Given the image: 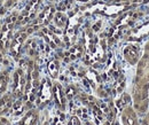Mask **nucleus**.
I'll return each instance as SVG.
<instances>
[{
	"mask_svg": "<svg viewBox=\"0 0 149 125\" xmlns=\"http://www.w3.org/2000/svg\"><path fill=\"white\" fill-rule=\"evenodd\" d=\"M149 41L146 44L143 55L141 56L136 75L134 79V89H133V101L134 109L143 115L149 107Z\"/></svg>",
	"mask_w": 149,
	"mask_h": 125,
	"instance_id": "1",
	"label": "nucleus"
},
{
	"mask_svg": "<svg viewBox=\"0 0 149 125\" xmlns=\"http://www.w3.org/2000/svg\"><path fill=\"white\" fill-rule=\"evenodd\" d=\"M40 86L39 82V70H38L37 64L31 61L28 66V75H26V85L25 91L23 94V101L25 105H31L38 94V89Z\"/></svg>",
	"mask_w": 149,
	"mask_h": 125,
	"instance_id": "2",
	"label": "nucleus"
},
{
	"mask_svg": "<svg viewBox=\"0 0 149 125\" xmlns=\"http://www.w3.org/2000/svg\"><path fill=\"white\" fill-rule=\"evenodd\" d=\"M16 21H17V16L13 15V16L7 18L3 23V25L1 27V30H0V51H1V53H6L7 50L9 48L12 36H13V29H14Z\"/></svg>",
	"mask_w": 149,
	"mask_h": 125,
	"instance_id": "3",
	"label": "nucleus"
},
{
	"mask_svg": "<svg viewBox=\"0 0 149 125\" xmlns=\"http://www.w3.org/2000/svg\"><path fill=\"white\" fill-rule=\"evenodd\" d=\"M25 85H26V75L22 68H19L17 70H15L14 75H13V92H12V94L14 95L15 99L23 98Z\"/></svg>",
	"mask_w": 149,
	"mask_h": 125,
	"instance_id": "4",
	"label": "nucleus"
},
{
	"mask_svg": "<svg viewBox=\"0 0 149 125\" xmlns=\"http://www.w3.org/2000/svg\"><path fill=\"white\" fill-rule=\"evenodd\" d=\"M28 31H19L15 36L13 37L12 41H10V45H9V52L10 55L15 59V60H19V57L21 56L22 53V48L24 46V43L28 38Z\"/></svg>",
	"mask_w": 149,
	"mask_h": 125,
	"instance_id": "5",
	"label": "nucleus"
},
{
	"mask_svg": "<svg viewBox=\"0 0 149 125\" xmlns=\"http://www.w3.org/2000/svg\"><path fill=\"white\" fill-rule=\"evenodd\" d=\"M37 96L38 106H44L51 101V99L53 96V86L47 78L42 79V82L39 86V89H38Z\"/></svg>",
	"mask_w": 149,
	"mask_h": 125,
	"instance_id": "6",
	"label": "nucleus"
},
{
	"mask_svg": "<svg viewBox=\"0 0 149 125\" xmlns=\"http://www.w3.org/2000/svg\"><path fill=\"white\" fill-rule=\"evenodd\" d=\"M40 1H41V0H31V1L28 3V6L25 7V9H24V12L22 13V15H21L19 17H17L16 23H17L19 25H24V24H26L28 22H30V21L33 18L36 12H37L38 7H39V5H40Z\"/></svg>",
	"mask_w": 149,
	"mask_h": 125,
	"instance_id": "7",
	"label": "nucleus"
},
{
	"mask_svg": "<svg viewBox=\"0 0 149 125\" xmlns=\"http://www.w3.org/2000/svg\"><path fill=\"white\" fill-rule=\"evenodd\" d=\"M54 12H55V9H54V7H47V8H45L44 10H42V13L38 16V18L36 20V22L29 28V30H26L28 31V34H30V32H32L33 30H37L39 27H44V25H46V24H48L49 22H51V20L53 18V15H54Z\"/></svg>",
	"mask_w": 149,
	"mask_h": 125,
	"instance_id": "8",
	"label": "nucleus"
},
{
	"mask_svg": "<svg viewBox=\"0 0 149 125\" xmlns=\"http://www.w3.org/2000/svg\"><path fill=\"white\" fill-rule=\"evenodd\" d=\"M123 54H124V57L125 60L130 63V64H135L140 57V47L135 44H129L124 47V51H123Z\"/></svg>",
	"mask_w": 149,
	"mask_h": 125,
	"instance_id": "9",
	"label": "nucleus"
},
{
	"mask_svg": "<svg viewBox=\"0 0 149 125\" xmlns=\"http://www.w3.org/2000/svg\"><path fill=\"white\" fill-rule=\"evenodd\" d=\"M53 98H54L56 106L61 110H64L65 105H67V102H65V93L63 92L62 86L58 83H55L53 85Z\"/></svg>",
	"mask_w": 149,
	"mask_h": 125,
	"instance_id": "10",
	"label": "nucleus"
},
{
	"mask_svg": "<svg viewBox=\"0 0 149 125\" xmlns=\"http://www.w3.org/2000/svg\"><path fill=\"white\" fill-rule=\"evenodd\" d=\"M122 122H123V125H139L136 112L132 107H125L123 109Z\"/></svg>",
	"mask_w": 149,
	"mask_h": 125,
	"instance_id": "11",
	"label": "nucleus"
},
{
	"mask_svg": "<svg viewBox=\"0 0 149 125\" xmlns=\"http://www.w3.org/2000/svg\"><path fill=\"white\" fill-rule=\"evenodd\" d=\"M14 95L12 93H6L3 94V96L0 99V116L10 111L12 106L14 103Z\"/></svg>",
	"mask_w": 149,
	"mask_h": 125,
	"instance_id": "12",
	"label": "nucleus"
},
{
	"mask_svg": "<svg viewBox=\"0 0 149 125\" xmlns=\"http://www.w3.org/2000/svg\"><path fill=\"white\" fill-rule=\"evenodd\" d=\"M38 117H39V114L37 110L31 109L23 116L19 125H37Z\"/></svg>",
	"mask_w": 149,
	"mask_h": 125,
	"instance_id": "13",
	"label": "nucleus"
},
{
	"mask_svg": "<svg viewBox=\"0 0 149 125\" xmlns=\"http://www.w3.org/2000/svg\"><path fill=\"white\" fill-rule=\"evenodd\" d=\"M41 34H42L44 38H46V40L48 41V44H49L53 48H56L58 45H61V40L56 37V35L52 31V30L42 29V30H41Z\"/></svg>",
	"mask_w": 149,
	"mask_h": 125,
	"instance_id": "14",
	"label": "nucleus"
},
{
	"mask_svg": "<svg viewBox=\"0 0 149 125\" xmlns=\"http://www.w3.org/2000/svg\"><path fill=\"white\" fill-rule=\"evenodd\" d=\"M47 68H48V71H49V75H51L52 78H56V77L58 76L60 63H58V61H57L56 59H53V60H51V61L48 62Z\"/></svg>",
	"mask_w": 149,
	"mask_h": 125,
	"instance_id": "15",
	"label": "nucleus"
},
{
	"mask_svg": "<svg viewBox=\"0 0 149 125\" xmlns=\"http://www.w3.org/2000/svg\"><path fill=\"white\" fill-rule=\"evenodd\" d=\"M21 99H22V98H21ZM21 99H17V100L13 103V106H12L10 111H12L13 115H19V114H22L23 110H24V108H25V102H24L23 100H21Z\"/></svg>",
	"mask_w": 149,
	"mask_h": 125,
	"instance_id": "16",
	"label": "nucleus"
},
{
	"mask_svg": "<svg viewBox=\"0 0 149 125\" xmlns=\"http://www.w3.org/2000/svg\"><path fill=\"white\" fill-rule=\"evenodd\" d=\"M8 82H9V73L8 71H5L3 73L0 75V95L6 92L7 86H8Z\"/></svg>",
	"mask_w": 149,
	"mask_h": 125,
	"instance_id": "17",
	"label": "nucleus"
},
{
	"mask_svg": "<svg viewBox=\"0 0 149 125\" xmlns=\"http://www.w3.org/2000/svg\"><path fill=\"white\" fill-rule=\"evenodd\" d=\"M83 52L84 51H83L81 45H76L74 47H71L70 51H69V59L70 60H76V59H78L83 55Z\"/></svg>",
	"mask_w": 149,
	"mask_h": 125,
	"instance_id": "18",
	"label": "nucleus"
},
{
	"mask_svg": "<svg viewBox=\"0 0 149 125\" xmlns=\"http://www.w3.org/2000/svg\"><path fill=\"white\" fill-rule=\"evenodd\" d=\"M54 23L58 28H64L65 24H67V16L62 13H57L55 16H54Z\"/></svg>",
	"mask_w": 149,
	"mask_h": 125,
	"instance_id": "19",
	"label": "nucleus"
},
{
	"mask_svg": "<svg viewBox=\"0 0 149 125\" xmlns=\"http://www.w3.org/2000/svg\"><path fill=\"white\" fill-rule=\"evenodd\" d=\"M131 102V98L129 94H123V96L117 101V103H116V106H117V108L118 109H124V108L126 107L129 103Z\"/></svg>",
	"mask_w": 149,
	"mask_h": 125,
	"instance_id": "20",
	"label": "nucleus"
},
{
	"mask_svg": "<svg viewBox=\"0 0 149 125\" xmlns=\"http://www.w3.org/2000/svg\"><path fill=\"white\" fill-rule=\"evenodd\" d=\"M25 48H26V52H28V54H29V56H35L38 51L37 44H36L35 40H30V41L26 44Z\"/></svg>",
	"mask_w": 149,
	"mask_h": 125,
	"instance_id": "21",
	"label": "nucleus"
},
{
	"mask_svg": "<svg viewBox=\"0 0 149 125\" xmlns=\"http://www.w3.org/2000/svg\"><path fill=\"white\" fill-rule=\"evenodd\" d=\"M76 94H77V89L74 87V85H69L65 89V96L68 99H72Z\"/></svg>",
	"mask_w": 149,
	"mask_h": 125,
	"instance_id": "22",
	"label": "nucleus"
},
{
	"mask_svg": "<svg viewBox=\"0 0 149 125\" xmlns=\"http://www.w3.org/2000/svg\"><path fill=\"white\" fill-rule=\"evenodd\" d=\"M67 125H80V119L77 116H71Z\"/></svg>",
	"mask_w": 149,
	"mask_h": 125,
	"instance_id": "23",
	"label": "nucleus"
},
{
	"mask_svg": "<svg viewBox=\"0 0 149 125\" xmlns=\"http://www.w3.org/2000/svg\"><path fill=\"white\" fill-rule=\"evenodd\" d=\"M141 125H149V112L145 116V118H143V121H142Z\"/></svg>",
	"mask_w": 149,
	"mask_h": 125,
	"instance_id": "24",
	"label": "nucleus"
},
{
	"mask_svg": "<svg viewBox=\"0 0 149 125\" xmlns=\"http://www.w3.org/2000/svg\"><path fill=\"white\" fill-rule=\"evenodd\" d=\"M0 125H8V122H7V119L2 118L1 116H0Z\"/></svg>",
	"mask_w": 149,
	"mask_h": 125,
	"instance_id": "25",
	"label": "nucleus"
},
{
	"mask_svg": "<svg viewBox=\"0 0 149 125\" xmlns=\"http://www.w3.org/2000/svg\"><path fill=\"white\" fill-rule=\"evenodd\" d=\"M85 125H92V124H91L90 122H86V123H85Z\"/></svg>",
	"mask_w": 149,
	"mask_h": 125,
	"instance_id": "26",
	"label": "nucleus"
},
{
	"mask_svg": "<svg viewBox=\"0 0 149 125\" xmlns=\"http://www.w3.org/2000/svg\"><path fill=\"white\" fill-rule=\"evenodd\" d=\"M0 30H1V25H0Z\"/></svg>",
	"mask_w": 149,
	"mask_h": 125,
	"instance_id": "27",
	"label": "nucleus"
}]
</instances>
